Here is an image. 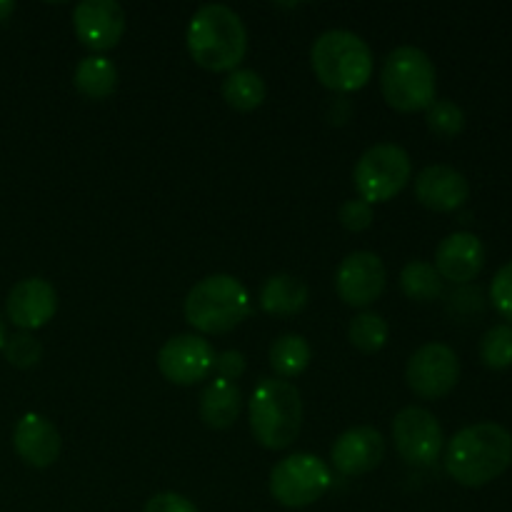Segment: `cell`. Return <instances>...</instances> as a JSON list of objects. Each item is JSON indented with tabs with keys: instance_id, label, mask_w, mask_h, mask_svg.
Segmentation results:
<instances>
[{
	"instance_id": "6da1fadb",
	"label": "cell",
	"mask_w": 512,
	"mask_h": 512,
	"mask_svg": "<svg viewBox=\"0 0 512 512\" xmlns=\"http://www.w3.org/2000/svg\"><path fill=\"white\" fill-rule=\"evenodd\" d=\"M512 463V435L498 423H475L458 430L445 448V470L463 488H483Z\"/></svg>"
},
{
	"instance_id": "7a4b0ae2",
	"label": "cell",
	"mask_w": 512,
	"mask_h": 512,
	"mask_svg": "<svg viewBox=\"0 0 512 512\" xmlns=\"http://www.w3.org/2000/svg\"><path fill=\"white\" fill-rule=\"evenodd\" d=\"M188 53L210 73H233L248 53V30L240 15L223 3H208L193 13L185 33Z\"/></svg>"
},
{
	"instance_id": "3957f363",
	"label": "cell",
	"mask_w": 512,
	"mask_h": 512,
	"mask_svg": "<svg viewBox=\"0 0 512 512\" xmlns=\"http://www.w3.org/2000/svg\"><path fill=\"white\" fill-rule=\"evenodd\" d=\"M253 438L265 450H285L298 440L303 428V398L290 380L263 378L248 400Z\"/></svg>"
},
{
	"instance_id": "277c9868",
	"label": "cell",
	"mask_w": 512,
	"mask_h": 512,
	"mask_svg": "<svg viewBox=\"0 0 512 512\" xmlns=\"http://www.w3.org/2000/svg\"><path fill=\"white\" fill-rule=\"evenodd\" d=\"M315 78L333 93H355L373 78V50L350 30H325L310 50Z\"/></svg>"
},
{
	"instance_id": "5b68a950",
	"label": "cell",
	"mask_w": 512,
	"mask_h": 512,
	"mask_svg": "<svg viewBox=\"0 0 512 512\" xmlns=\"http://www.w3.org/2000/svg\"><path fill=\"white\" fill-rule=\"evenodd\" d=\"M183 313L200 335H225L250 315V295L233 275H208L185 295Z\"/></svg>"
},
{
	"instance_id": "8992f818",
	"label": "cell",
	"mask_w": 512,
	"mask_h": 512,
	"mask_svg": "<svg viewBox=\"0 0 512 512\" xmlns=\"http://www.w3.org/2000/svg\"><path fill=\"white\" fill-rule=\"evenodd\" d=\"M380 90L385 103L398 113L428 110L438 93V75L430 55L415 45L390 50L380 70Z\"/></svg>"
},
{
	"instance_id": "52a82bcc",
	"label": "cell",
	"mask_w": 512,
	"mask_h": 512,
	"mask_svg": "<svg viewBox=\"0 0 512 512\" xmlns=\"http://www.w3.org/2000/svg\"><path fill=\"white\" fill-rule=\"evenodd\" d=\"M413 178V163L408 150L395 143H378L365 150L353 170L358 198L365 203H388L405 190Z\"/></svg>"
},
{
	"instance_id": "ba28073f",
	"label": "cell",
	"mask_w": 512,
	"mask_h": 512,
	"mask_svg": "<svg viewBox=\"0 0 512 512\" xmlns=\"http://www.w3.org/2000/svg\"><path fill=\"white\" fill-rule=\"evenodd\" d=\"M270 495L283 508H308L318 503L333 485V470L310 453H295L270 470Z\"/></svg>"
},
{
	"instance_id": "9c48e42d",
	"label": "cell",
	"mask_w": 512,
	"mask_h": 512,
	"mask_svg": "<svg viewBox=\"0 0 512 512\" xmlns=\"http://www.w3.org/2000/svg\"><path fill=\"white\" fill-rule=\"evenodd\" d=\"M408 388L423 400H440L455 390L460 380V360L445 343H425L410 355L405 368Z\"/></svg>"
},
{
	"instance_id": "30bf717a",
	"label": "cell",
	"mask_w": 512,
	"mask_h": 512,
	"mask_svg": "<svg viewBox=\"0 0 512 512\" xmlns=\"http://www.w3.org/2000/svg\"><path fill=\"white\" fill-rule=\"evenodd\" d=\"M393 443L400 458L415 468H428L440 458L445 435L438 418L425 408H403L393 420Z\"/></svg>"
},
{
	"instance_id": "8fae6325",
	"label": "cell",
	"mask_w": 512,
	"mask_h": 512,
	"mask_svg": "<svg viewBox=\"0 0 512 512\" xmlns=\"http://www.w3.org/2000/svg\"><path fill=\"white\" fill-rule=\"evenodd\" d=\"M215 350L203 335L185 333L165 340L158 353V370L173 385H195L213 373Z\"/></svg>"
},
{
	"instance_id": "7c38bea8",
	"label": "cell",
	"mask_w": 512,
	"mask_h": 512,
	"mask_svg": "<svg viewBox=\"0 0 512 512\" xmlns=\"http://www.w3.org/2000/svg\"><path fill=\"white\" fill-rule=\"evenodd\" d=\"M385 280L383 260L370 250H355L335 270V293L350 308H368L383 295Z\"/></svg>"
},
{
	"instance_id": "4fadbf2b",
	"label": "cell",
	"mask_w": 512,
	"mask_h": 512,
	"mask_svg": "<svg viewBox=\"0 0 512 512\" xmlns=\"http://www.w3.org/2000/svg\"><path fill=\"white\" fill-rule=\"evenodd\" d=\"M73 28L80 43L95 55L108 53L125 33V10L115 0H83L73 10Z\"/></svg>"
},
{
	"instance_id": "5bb4252c",
	"label": "cell",
	"mask_w": 512,
	"mask_h": 512,
	"mask_svg": "<svg viewBox=\"0 0 512 512\" xmlns=\"http://www.w3.org/2000/svg\"><path fill=\"white\" fill-rule=\"evenodd\" d=\"M385 458V438L380 430L370 425L350 428L335 440L330 450V463L345 478H360L380 468Z\"/></svg>"
},
{
	"instance_id": "9a60e30c",
	"label": "cell",
	"mask_w": 512,
	"mask_h": 512,
	"mask_svg": "<svg viewBox=\"0 0 512 512\" xmlns=\"http://www.w3.org/2000/svg\"><path fill=\"white\" fill-rule=\"evenodd\" d=\"M8 320L23 333L48 325L58 313V293L43 278H25L13 285L5 300Z\"/></svg>"
},
{
	"instance_id": "2e32d148",
	"label": "cell",
	"mask_w": 512,
	"mask_h": 512,
	"mask_svg": "<svg viewBox=\"0 0 512 512\" xmlns=\"http://www.w3.org/2000/svg\"><path fill=\"white\" fill-rule=\"evenodd\" d=\"M470 198V183L453 165H428L415 178V200L435 213H455Z\"/></svg>"
},
{
	"instance_id": "e0dca14e",
	"label": "cell",
	"mask_w": 512,
	"mask_h": 512,
	"mask_svg": "<svg viewBox=\"0 0 512 512\" xmlns=\"http://www.w3.org/2000/svg\"><path fill=\"white\" fill-rule=\"evenodd\" d=\"M433 265L440 278L448 280V283L468 285L485 268L483 240L473 233H465V230L448 235L445 240H440Z\"/></svg>"
},
{
	"instance_id": "ac0fdd59",
	"label": "cell",
	"mask_w": 512,
	"mask_h": 512,
	"mask_svg": "<svg viewBox=\"0 0 512 512\" xmlns=\"http://www.w3.org/2000/svg\"><path fill=\"white\" fill-rule=\"evenodd\" d=\"M13 448L18 458L30 468H50L60 458L63 440L58 428L38 413H28L18 420L13 430Z\"/></svg>"
},
{
	"instance_id": "d6986e66",
	"label": "cell",
	"mask_w": 512,
	"mask_h": 512,
	"mask_svg": "<svg viewBox=\"0 0 512 512\" xmlns=\"http://www.w3.org/2000/svg\"><path fill=\"white\" fill-rule=\"evenodd\" d=\"M240 410H243V395L238 385L228 380H210L200 393L198 413L210 430H228L230 425H235Z\"/></svg>"
},
{
	"instance_id": "ffe728a7",
	"label": "cell",
	"mask_w": 512,
	"mask_h": 512,
	"mask_svg": "<svg viewBox=\"0 0 512 512\" xmlns=\"http://www.w3.org/2000/svg\"><path fill=\"white\" fill-rule=\"evenodd\" d=\"M260 308L275 318H290L298 315L308 305L310 288L300 278L288 273L270 275L260 288Z\"/></svg>"
},
{
	"instance_id": "44dd1931",
	"label": "cell",
	"mask_w": 512,
	"mask_h": 512,
	"mask_svg": "<svg viewBox=\"0 0 512 512\" xmlns=\"http://www.w3.org/2000/svg\"><path fill=\"white\" fill-rule=\"evenodd\" d=\"M73 85L83 98L105 100L118 88V68L105 55H88L75 68Z\"/></svg>"
},
{
	"instance_id": "7402d4cb",
	"label": "cell",
	"mask_w": 512,
	"mask_h": 512,
	"mask_svg": "<svg viewBox=\"0 0 512 512\" xmlns=\"http://www.w3.org/2000/svg\"><path fill=\"white\" fill-rule=\"evenodd\" d=\"M313 348L303 335L285 333L270 345V368L275 370L280 380H293L308 370Z\"/></svg>"
},
{
	"instance_id": "603a6c76",
	"label": "cell",
	"mask_w": 512,
	"mask_h": 512,
	"mask_svg": "<svg viewBox=\"0 0 512 512\" xmlns=\"http://www.w3.org/2000/svg\"><path fill=\"white\" fill-rule=\"evenodd\" d=\"M265 80L255 70L238 68L223 80V100L238 113H250L265 103Z\"/></svg>"
},
{
	"instance_id": "cb8c5ba5",
	"label": "cell",
	"mask_w": 512,
	"mask_h": 512,
	"mask_svg": "<svg viewBox=\"0 0 512 512\" xmlns=\"http://www.w3.org/2000/svg\"><path fill=\"white\" fill-rule=\"evenodd\" d=\"M400 288L415 303H433L443 295L445 280L440 278L435 265L428 263V260H410L400 270Z\"/></svg>"
},
{
	"instance_id": "d4e9b609",
	"label": "cell",
	"mask_w": 512,
	"mask_h": 512,
	"mask_svg": "<svg viewBox=\"0 0 512 512\" xmlns=\"http://www.w3.org/2000/svg\"><path fill=\"white\" fill-rule=\"evenodd\" d=\"M388 338H390L388 320L378 313H368V310L355 315L353 323H350L348 328V340L353 343V348L365 355L380 353V350L385 348V343H388Z\"/></svg>"
},
{
	"instance_id": "484cf974",
	"label": "cell",
	"mask_w": 512,
	"mask_h": 512,
	"mask_svg": "<svg viewBox=\"0 0 512 512\" xmlns=\"http://www.w3.org/2000/svg\"><path fill=\"white\" fill-rule=\"evenodd\" d=\"M480 360L490 370L512 368V325H493L480 340Z\"/></svg>"
},
{
	"instance_id": "4316f807",
	"label": "cell",
	"mask_w": 512,
	"mask_h": 512,
	"mask_svg": "<svg viewBox=\"0 0 512 512\" xmlns=\"http://www.w3.org/2000/svg\"><path fill=\"white\" fill-rule=\"evenodd\" d=\"M425 123H428L430 133H435L438 138L450 140L458 138L465 130V113L455 100H438L425 110Z\"/></svg>"
},
{
	"instance_id": "83f0119b",
	"label": "cell",
	"mask_w": 512,
	"mask_h": 512,
	"mask_svg": "<svg viewBox=\"0 0 512 512\" xmlns=\"http://www.w3.org/2000/svg\"><path fill=\"white\" fill-rule=\"evenodd\" d=\"M3 355L13 368L28 370L40 363V358H43V345H40V340L35 335L15 333L13 338H5Z\"/></svg>"
},
{
	"instance_id": "f1b7e54d",
	"label": "cell",
	"mask_w": 512,
	"mask_h": 512,
	"mask_svg": "<svg viewBox=\"0 0 512 512\" xmlns=\"http://www.w3.org/2000/svg\"><path fill=\"white\" fill-rule=\"evenodd\" d=\"M490 303L498 310L500 318L512 323V260L505 263L503 268L495 273L493 283H490Z\"/></svg>"
},
{
	"instance_id": "f546056e",
	"label": "cell",
	"mask_w": 512,
	"mask_h": 512,
	"mask_svg": "<svg viewBox=\"0 0 512 512\" xmlns=\"http://www.w3.org/2000/svg\"><path fill=\"white\" fill-rule=\"evenodd\" d=\"M338 218L345 230H350V233H363V230H368L370 225H373L375 210L373 205L365 203L363 198H353L345 200V203L340 205Z\"/></svg>"
},
{
	"instance_id": "4dcf8cb0",
	"label": "cell",
	"mask_w": 512,
	"mask_h": 512,
	"mask_svg": "<svg viewBox=\"0 0 512 512\" xmlns=\"http://www.w3.org/2000/svg\"><path fill=\"white\" fill-rule=\"evenodd\" d=\"M213 370L220 380L235 383V380L243 378L245 373V355L240 353V350H223V353H215Z\"/></svg>"
},
{
	"instance_id": "1f68e13d",
	"label": "cell",
	"mask_w": 512,
	"mask_h": 512,
	"mask_svg": "<svg viewBox=\"0 0 512 512\" xmlns=\"http://www.w3.org/2000/svg\"><path fill=\"white\" fill-rule=\"evenodd\" d=\"M143 512H198V508L180 493H158L145 503Z\"/></svg>"
},
{
	"instance_id": "d6a6232c",
	"label": "cell",
	"mask_w": 512,
	"mask_h": 512,
	"mask_svg": "<svg viewBox=\"0 0 512 512\" xmlns=\"http://www.w3.org/2000/svg\"><path fill=\"white\" fill-rule=\"evenodd\" d=\"M13 10H15L13 0H0V23H5V20L10 18V15H13Z\"/></svg>"
},
{
	"instance_id": "836d02e7",
	"label": "cell",
	"mask_w": 512,
	"mask_h": 512,
	"mask_svg": "<svg viewBox=\"0 0 512 512\" xmlns=\"http://www.w3.org/2000/svg\"><path fill=\"white\" fill-rule=\"evenodd\" d=\"M5 345V325H3V318H0V350H3Z\"/></svg>"
}]
</instances>
